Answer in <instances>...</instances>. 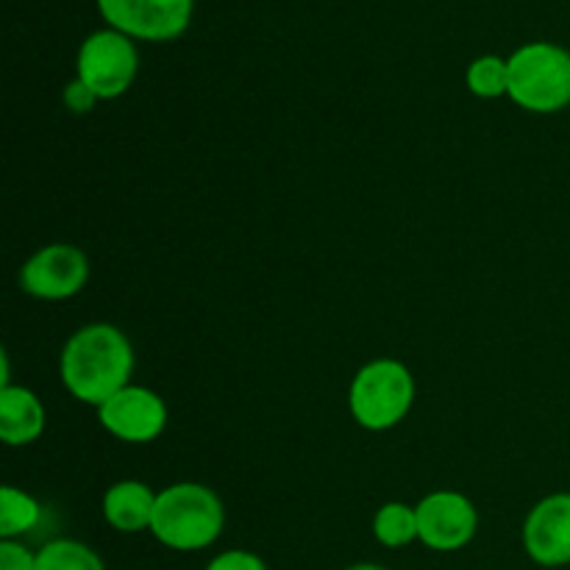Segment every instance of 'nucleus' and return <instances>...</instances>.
<instances>
[{
  "label": "nucleus",
  "instance_id": "nucleus-1",
  "mask_svg": "<svg viewBox=\"0 0 570 570\" xmlns=\"http://www.w3.org/2000/svg\"><path fill=\"white\" fill-rule=\"evenodd\" d=\"M59 373L72 399L104 406L111 395L128 387L134 373V348L120 328L92 323L67 340L61 348Z\"/></svg>",
  "mask_w": 570,
  "mask_h": 570
},
{
  "label": "nucleus",
  "instance_id": "nucleus-2",
  "mask_svg": "<svg viewBox=\"0 0 570 570\" xmlns=\"http://www.w3.org/2000/svg\"><path fill=\"white\" fill-rule=\"evenodd\" d=\"M226 527V510L215 490L195 482L170 484L156 499L150 532L173 551L209 549Z\"/></svg>",
  "mask_w": 570,
  "mask_h": 570
},
{
  "label": "nucleus",
  "instance_id": "nucleus-3",
  "mask_svg": "<svg viewBox=\"0 0 570 570\" xmlns=\"http://www.w3.org/2000/svg\"><path fill=\"white\" fill-rule=\"evenodd\" d=\"M510 95L521 109L554 115L570 106V53L554 42H529L510 56Z\"/></svg>",
  "mask_w": 570,
  "mask_h": 570
},
{
  "label": "nucleus",
  "instance_id": "nucleus-4",
  "mask_svg": "<svg viewBox=\"0 0 570 570\" xmlns=\"http://www.w3.org/2000/svg\"><path fill=\"white\" fill-rule=\"evenodd\" d=\"M412 401H415L412 373L395 360L371 362L351 382V415L362 429H371V432H387L399 426L412 410Z\"/></svg>",
  "mask_w": 570,
  "mask_h": 570
},
{
  "label": "nucleus",
  "instance_id": "nucleus-5",
  "mask_svg": "<svg viewBox=\"0 0 570 570\" xmlns=\"http://www.w3.org/2000/svg\"><path fill=\"white\" fill-rule=\"evenodd\" d=\"M137 70V45L115 28L89 33L78 50V81L92 89L98 100L120 98L134 83Z\"/></svg>",
  "mask_w": 570,
  "mask_h": 570
},
{
  "label": "nucleus",
  "instance_id": "nucleus-6",
  "mask_svg": "<svg viewBox=\"0 0 570 570\" xmlns=\"http://www.w3.org/2000/svg\"><path fill=\"white\" fill-rule=\"evenodd\" d=\"M195 0H98L109 28L145 42H170L193 20Z\"/></svg>",
  "mask_w": 570,
  "mask_h": 570
},
{
  "label": "nucleus",
  "instance_id": "nucleus-7",
  "mask_svg": "<svg viewBox=\"0 0 570 570\" xmlns=\"http://www.w3.org/2000/svg\"><path fill=\"white\" fill-rule=\"evenodd\" d=\"M89 278V259L76 245L56 243L37 250L22 265L20 287L42 301H65L81 293Z\"/></svg>",
  "mask_w": 570,
  "mask_h": 570
},
{
  "label": "nucleus",
  "instance_id": "nucleus-8",
  "mask_svg": "<svg viewBox=\"0 0 570 570\" xmlns=\"http://www.w3.org/2000/svg\"><path fill=\"white\" fill-rule=\"evenodd\" d=\"M417 512V540L432 551H460L473 540L479 527L476 507L454 490L426 495Z\"/></svg>",
  "mask_w": 570,
  "mask_h": 570
},
{
  "label": "nucleus",
  "instance_id": "nucleus-9",
  "mask_svg": "<svg viewBox=\"0 0 570 570\" xmlns=\"http://www.w3.org/2000/svg\"><path fill=\"white\" fill-rule=\"evenodd\" d=\"M98 421L111 438L122 443H150L167 426V406L154 390L128 384L98 406Z\"/></svg>",
  "mask_w": 570,
  "mask_h": 570
},
{
  "label": "nucleus",
  "instance_id": "nucleus-10",
  "mask_svg": "<svg viewBox=\"0 0 570 570\" xmlns=\"http://www.w3.org/2000/svg\"><path fill=\"white\" fill-rule=\"evenodd\" d=\"M523 549L543 568L570 566V493L549 495L529 512Z\"/></svg>",
  "mask_w": 570,
  "mask_h": 570
},
{
  "label": "nucleus",
  "instance_id": "nucleus-11",
  "mask_svg": "<svg viewBox=\"0 0 570 570\" xmlns=\"http://www.w3.org/2000/svg\"><path fill=\"white\" fill-rule=\"evenodd\" d=\"M159 495L142 482H117L104 495V518L117 532H142L154 521Z\"/></svg>",
  "mask_w": 570,
  "mask_h": 570
},
{
  "label": "nucleus",
  "instance_id": "nucleus-12",
  "mask_svg": "<svg viewBox=\"0 0 570 570\" xmlns=\"http://www.w3.org/2000/svg\"><path fill=\"white\" fill-rule=\"evenodd\" d=\"M45 432V406L31 390L0 387V438L6 445H28Z\"/></svg>",
  "mask_w": 570,
  "mask_h": 570
},
{
  "label": "nucleus",
  "instance_id": "nucleus-13",
  "mask_svg": "<svg viewBox=\"0 0 570 570\" xmlns=\"http://www.w3.org/2000/svg\"><path fill=\"white\" fill-rule=\"evenodd\" d=\"M42 518V507L22 490L6 484L0 490V538L14 540L17 534L31 532Z\"/></svg>",
  "mask_w": 570,
  "mask_h": 570
},
{
  "label": "nucleus",
  "instance_id": "nucleus-14",
  "mask_svg": "<svg viewBox=\"0 0 570 570\" xmlns=\"http://www.w3.org/2000/svg\"><path fill=\"white\" fill-rule=\"evenodd\" d=\"M373 534L387 549H404L412 540H417V512L415 507H406L393 501L384 504L373 518Z\"/></svg>",
  "mask_w": 570,
  "mask_h": 570
},
{
  "label": "nucleus",
  "instance_id": "nucleus-15",
  "mask_svg": "<svg viewBox=\"0 0 570 570\" xmlns=\"http://www.w3.org/2000/svg\"><path fill=\"white\" fill-rule=\"evenodd\" d=\"M37 570H106L104 560L78 540H50L37 551Z\"/></svg>",
  "mask_w": 570,
  "mask_h": 570
},
{
  "label": "nucleus",
  "instance_id": "nucleus-16",
  "mask_svg": "<svg viewBox=\"0 0 570 570\" xmlns=\"http://www.w3.org/2000/svg\"><path fill=\"white\" fill-rule=\"evenodd\" d=\"M468 89L479 98H501L510 89V61L501 56H479L468 67Z\"/></svg>",
  "mask_w": 570,
  "mask_h": 570
},
{
  "label": "nucleus",
  "instance_id": "nucleus-17",
  "mask_svg": "<svg viewBox=\"0 0 570 570\" xmlns=\"http://www.w3.org/2000/svg\"><path fill=\"white\" fill-rule=\"evenodd\" d=\"M0 570H37V551L17 540L0 543Z\"/></svg>",
  "mask_w": 570,
  "mask_h": 570
},
{
  "label": "nucleus",
  "instance_id": "nucleus-18",
  "mask_svg": "<svg viewBox=\"0 0 570 570\" xmlns=\"http://www.w3.org/2000/svg\"><path fill=\"white\" fill-rule=\"evenodd\" d=\"M206 570H267V566L262 557L250 554V551L232 549V551H223V554H217L215 560L206 566Z\"/></svg>",
  "mask_w": 570,
  "mask_h": 570
},
{
  "label": "nucleus",
  "instance_id": "nucleus-19",
  "mask_svg": "<svg viewBox=\"0 0 570 570\" xmlns=\"http://www.w3.org/2000/svg\"><path fill=\"white\" fill-rule=\"evenodd\" d=\"M65 104H67V109H72L76 115H83V111H92V106L98 104V98L92 95V89L83 87V83L76 78L72 83H67Z\"/></svg>",
  "mask_w": 570,
  "mask_h": 570
},
{
  "label": "nucleus",
  "instance_id": "nucleus-20",
  "mask_svg": "<svg viewBox=\"0 0 570 570\" xmlns=\"http://www.w3.org/2000/svg\"><path fill=\"white\" fill-rule=\"evenodd\" d=\"M345 570H387V568L373 566V562H360V566H351V568H345Z\"/></svg>",
  "mask_w": 570,
  "mask_h": 570
}]
</instances>
